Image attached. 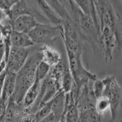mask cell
I'll use <instances>...</instances> for the list:
<instances>
[{
	"label": "cell",
	"mask_w": 122,
	"mask_h": 122,
	"mask_svg": "<svg viewBox=\"0 0 122 122\" xmlns=\"http://www.w3.org/2000/svg\"><path fill=\"white\" fill-rule=\"evenodd\" d=\"M42 61L40 52L29 55L23 67L16 75L15 89L10 98L17 104H22L24 97L27 90L34 82L37 66Z\"/></svg>",
	"instance_id": "1"
},
{
	"label": "cell",
	"mask_w": 122,
	"mask_h": 122,
	"mask_svg": "<svg viewBox=\"0 0 122 122\" xmlns=\"http://www.w3.org/2000/svg\"><path fill=\"white\" fill-rule=\"evenodd\" d=\"M65 50L68 68L73 79L74 90L78 100L81 89L90 81L93 82L98 78L95 74L88 71L84 67L81 54H76L67 49Z\"/></svg>",
	"instance_id": "2"
},
{
	"label": "cell",
	"mask_w": 122,
	"mask_h": 122,
	"mask_svg": "<svg viewBox=\"0 0 122 122\" xmlns=\"http://www.w3.org/2000/svg\"><path fill=\"white\" fill-rule=\"evenodd\" d=\"M70 16L82 40L89 42L93 48L94 52L98 48V44L100 43V32L96 28L93 20L91 17L84 14L76 6L71 10Z\"/></svg>",
	"instance_id": "3"
},
{
	"label": "cell",
	"mask_w": 122,
	"mask_h": 122,
	"mask_svg": "<svg viewBox=\"0 0 122 122\" xmlns=\"http://www.w3.org/2000/svg\"><path fill=\"white\" fill-rule=\"evenodd\" d=\"M95 7L100 30L104 27L109 28L122 41L120 18L111 1L109 0H96Z\"/></svg>",
	"instance_id": "4"
},
{
	"label": "cell",
	"mask_w": 122,
	"mask_h": 122,
	"mask_svg": "<svg viewBox=\"0 0 122 122\" xmlns=\"http://www.w3.org/2000/svg\"><path fill=\"white\" fill-rule=\"evenodd\" d=\"M62 26L38 23L28 33L34 45L53 46L62 35Z\"/></svg>",
	"instance_id": "5"
},
{
	"label": "cell",
	"mask_w": 122,
	"mask_h": 122,
	"mask_svg": "<svg viewBox=\"0 0 122 122\" xmlns=\"http://www.w3.org/2000/svg\"><path fill=\"white\" fill-rule=\"evenodd\" d=\"M105 86L103 95L109 99L112 120H116L122 107V89L115 75H108L101 79Z\"/></svg>",
	"instance_id": "6"
},
{
	"label": "cell",
	"mask_w": 122,
	"mask_h": 122,
	"mask_svg": "<svg viewBox=\"0 0 122 122\" xmlns=\"http://www.w3.org/2000/svg\"><path fill=\"white\" fill-rule=\"evenodd\" d=\"M32 9V16L41 23L62 25L63 20L45 0H26Z\"/></svg>",
	"instance_id": "7"
},
{
	"label": "cell",
	"mask_w": 122,
	"mask_h": 122,
	"mask_svg": "<svg viewBox=\"0 0 122 122\" xmlns=\"http://www.w3.org/2000/svg\"><path fill=\"white\" fill-rule=\"evenodd\" d=\"M62 39L65 49L76 54H82V40L73 21L63 20Z\"/></svg>",
	"instance_id": "8"
},
{
	"label": "cell",
	"mask_w": 122,
	"mask_h": 122,
	"mask_svg": "<svg viewBox=\"0 0 122 122\" xmlns=\"http://www.w3.org/2000/svg\"><path fill=\"white\" fill-rule=\"evenodd\" d=\"M100 43L103 46V54L105 62L107 64L112 62L115 49L120 50L122 41L117 38L112 30L104 27L100 30Z\"/></svg>",
	"instance_id": "9"
},
{
	"label": "cell",
	"mask_w": 122,
	"mask_h": 122,
	"mask_svg": "<svg viewBox=\"0 0 122 122\" xmlns=\"http://www.w3.org/2000/svg\"><path fill=\"white\" fill-rule=\"evenodd\" d=\"M29 53L28 48L11 46L6 62V71L17 73L26 62Z\"/></svg>",
	"instance_id": "10"
},
{
	"label": "cell",
	"mask_w": 122,
	"mask_h": 122,
	"mask_svg": "<svg viewBox=\"0 0 122 122\" xmlns=\"http://www.w3.org/2000/svg\"><path fill=\"white\" fill-rule=\"evenodd\" d=\"M39 22L32 15H23L10 21L12 29L17 32L28 34Z\"/></svg>",
	"instance_id": "11"
},
{
	"label": "cell",
	"mask_w": 122,
	"mask_h": 122,
	"mask_svg": "<svg viewBox=\"0 0 122 122\" xmlns=\"http://www.w3.org/2000/svg\"><path fill=\"white\" fill-rule=\"evenodd\" d=\"M16 75L17 73L6 71V75L3 82L0 105L7 106L9 100L12 96L15 89Z\"/></svg>",
	"instance_id": "12"
},
{
	"label": "cell",
	"mask_w": 122,
	"mask_h": 122,
	"mask_svg": "<svg viewBox=\"0 0 122 122\" xmlns=\"http://www.w3.org/2000/svg\"><path fill=\"white\" fill-rule=\"evenodd\" d=\"M40 52L42 54V61L50 66L54 67L58 65L62 61L61 54L53 46L41 45Z\"/></svg>",
	"instance_id": "13"
},
{
	"label": "cell",
	"mask_w": 122,
	"mask_h": 122,
	"mask_svg": "<svg viewBox=\"0 0 122 122\" xmlns=\"http://www.w3.org/2000/svg\"><path fill=\"white\" fill-rule=\"evenodd\" d=\"M10 42L12 46L21 48H28L34 45L28 34L13 30L10 35Z\"/></svg>",
	"instance_id": "14"
},
{
	"label": "cell",
	"mask_w": 122,
	"mask_h": 122,
	"mask_svg": "<svg viewBox=\"0 0 122 122\" xmlns=\"http://www.w3.org/2000/svg\"><path fill=\"white\" fill-rule=\"evenodd\" d=\"M41 84H42V82H40L39 81L35 79L34 82L27 90L22 102L24 108H30L31 106L33 105L39 96Z\"/></svg>",
	"instance_id": "15"
},
{
	"label": "cell",
	"mask_w": 122,
	"mask_h": 122,
	"mask_svg": "<svg viewBox=\"0 0 122 122\" xmlns=\"http://www.w3.org/2000/svg\"><path fill=\"white\" fill-rule=\"evenodd\" d=\"M65 94L61 92L53 99L51 112L58 121L61 119L64 112Z\"/></svg>",
	"instance_id": "16"
},
{
	"label": "cell",
	"mask_w": 122,
	"mask_h": 122,
	"mask_svg": "<svg viewBox=\"0 0 122 122\" xmlns=\"http://www.w3.org/2000/svg\"><path fill=\"white\" fill-rule=\"evenodd\" d=\"M63 115L64 122H79V111L77 106V102L75 100H73L69 105L65 107Z\"/></svg>",
	"instance_id": "17"
},
{
	"label": "cell",
	"mask_w": 122,
	"mask_h": 122,
	"mask_svg": "<svg viewBox=\"0 0 122 122\" xmlns=\"http://www.w3.org/2000/svg\"><path fill=\"white\" fill-rule=\"evenodd\" d=\"M74 85V81L72 75L70 71L68 63L64 64V68L63 71L62 77L61 81V88L62 91L64 93L70 92Z\"/></svg>",
	"instance_id": "18"
},
{
	"label": "cell",
	"mask_w": 122,
	"mask_h": 122,
	"mask_svg": "<svg viewBox=\"0 0 122 122\" xmlns=\"http://www.w3.org/2000/svg\"><path fill=\"white\" fill-rule=\"evenodd\" d=\"M45 1L63 20L73 21L68 10L61 4L59 0H45Z\"/></svg>",
	"instance_id": "19"
},
{
	"label": "cell",
	"mask_w": 122,
	"mask_h": 122,
	"mask_svg": "<svg viewBox=\"0 0 122 122\" xmlns=\"http://www.w3.org/2000/svg\"><path fill=\"white\" fill-rule=\"evenodd\" d=\"M101 117L94 107H92L79 113V122H101Z\"/></svg>",
	"instance_id": "20"
},
{
	"label": "cell",
	"mask_w": 122,
	"mask_h": 122,
	"mask_svg": "<svg viewBox=\"0 0 122 122\" xmlns=\"http://www.w3.org/2000/svg\"><path fill=\"white\" fill-rule=\"evenodd\" d=\"M94 108L100 115L106 112L107 111L110 109V103L109 99L104 95L96 99Z\"/></svg>",
	"instance_id": "21"
},
{
	"label": "cell",
	"mask_w": 122,
	"mask_h": 122,
	"mask_svg": "<svg viewBox=\"0 0 122 122\" xmlns=\"http://www.w3.org/2000/svg\"><path fill=\"white\" fill-rule=\"evenodd\" d=\"M51 67L43 61H41L36 70V80L42 82L48 75Z\"/></svg>",
	"instance_id": "22"
},
{
	"label": "cell",
	"mask_w": 122,
	"mask_h": 122,
	"mask_svg": "<svg viewBox=\"0 0 122 122\" xmlns=\"http://www.w3.org/2000/svg\"><path fill=\"white\" fill-rule=\"evenodd\" d=\"M52 103H53V100L48 101V103H45L39 107L34 115L36 122H39V121L45 118L46 117H47L51 113Z\"/></svg>",
	"instance_id": "23"
},
{
	"label": "cell",
	"mask_w": 122,
	"mask_h": 122,
	"mask_svg": "<svg viewBox=\"0 0 122 122\" xmlns=\"http://www.w3.org/2000/svg\"><path fill=\"white\" fill-rule=\"evenodd\" d=\"M92 82H93V85L92 86V93L95 99H97L103 95L104 89H105V86L102 79H98V78L95 79Z\"/></svg>",
	"instance_id": "24"
},
{
	"label": "cell",
	"mask_w": 122,
	"mask_h": 122,
	"mask_svg": "<svg viewBox=\"0 0 122 122\" xmlns=\"http://www.w3.org/2000/svg\"><path fill=\"white\" fill-rule=\"evenodd\" d=\"M20 0H0V10L8 12Z\"/></svg>",
	"instance_id": "25"
},
{
	"label": "cell",
	"mask_w": 122,
	"mask_h": 122,
	"mask_svg": "<svg viewBox=\"0 0 122 122\" xmlns=\"http://www.w3.org/2000/svg\"><path fill=\"white\" fill-rule=\"evenodd\" d=\"M59 1L61 2V4H62L65 8H66V5L67 4L69 5V7L70 8V9H73L74 7H75L76 6V4H75V3L73 1V0H59Z\"/></svg>",
	"instance_id": "26"
},
{
	"label": "cell",
	"mask_w": 122,
	"mask_h": 122,
	"mask_svg": "<svg viewBox=\"0 0 122 122\" xmlns=\"http://www.w3.org/2000/svg\"><path fill=\"white\" fill-rule=\"evenodd\" d=\"M5 56V50H4V45L3 41L0 42V62L4 59Z\"/></svg>",
	"instance_id": "27"
},
{
	"label": "cell",
	"mask_w": 122,
	"mask_h": 122,
	"mask_svg": "<svg viewBox=\"0 0 122 122\" xmlns=\"http://www.w3.org/2000/svg\"><path fill=\"white\" fill-rule=\"evenodd\" d=\"M6 65H7V63L6 61L4 59L0 62V75L4 73L6 71Z\"/></svg>",
	"instance_id": "28"
}]
</instances>
